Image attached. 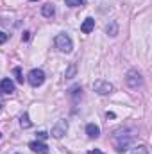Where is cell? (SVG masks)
<instances>
[{
	"instance_id": "cell-1",
	"label": "cell",
	"mask_w": 152,
	"mask_h": 154,
	"mask_svg": "<svg viewBox=\"0 0 152 154\" xmlns=\"http://www.w3.org/2000/svg\"><path fill=\"white\" fill-rule=\"evenodd\" d=\"M131 140H132L131 134H129L127 131H123V129H118V131L113 134V143H114V147H116L118 152L127 151V147L131 145Z\"/></svg>"
},
{
	"instance_id": "cell-2",
	"label": "cell",
	"mask_w": 152,
	"mask_h": 154,
	"mask_svg": "<svg viewBox=\"0 0 152 154\" xmlns=\"http://www.w3.org/2000/svg\"><path fill=\"white\" fill-rule=\"evenodd\" d=\"M56 47L61 50V52H72V48H74V45H72V39L68 34H65V32H61V34H57L56 36Z\"/></svg>"
},
{
	"instance_id": "cell-3",
	"label": "cell",
	"mask_w": 152,
	"mask_h": 154,
	"mask_svg": "<svg viewBox=\"0 0 152 154\" xmlns=\"http://www.w3.org/2000/svg\"><path fill=\"white\" fill-rule=\"evenodd\" d=\"M29 82H31V86H34V88H38L41 86L43 82H45V74H43V70H38V68H34V70H31V74H29Z\"/></svg>"
},
{
	"instance_id": "cell-4",
	"label": "cell",
	"mask_w": 152,
	"mask_h": 154,
	"mask_svg": "<svg viewBox=\"0 0 152 154\" xmlns=\"http://www.w3.org/2000/svg\"><path fill=\"white\" fill-rule=\"evenodd\" d=\"M68 131V122L66 120H57V124L52 127V136L54 138H63Z\"/></svg>"
},
{
	"instance_id": "cell-5",
	"label": "cell",
	"mask_w": 152,
	"mask_h": 154,
	"mask_svg": "<svg viewBox=\"0 0 152 154\" xmlns=\"http://www.w3.org/2000/svg\"><path fill=\"white\" fill-rule=\"evenodd\" d=\"M93 88H95V91H97L99 95H108V93L113 91V84L108 82V81H97V82L93 84Z\"/></svg>"
},
{
	"instance_id": "cell-6",
	"label": "cell",
	"mask_w": 152,
	"mask_h": 154,
	"mask_svg": "<svg viewBox=\"0 0 152 154\" xmlns=\"http://www.w3.org/2000/svg\"><path fill=\"white\" fill-rule=\"evenodd\" d=\"M141 82H143V79L140 75V72L131 70V72L127 74V84H129L131 88H138V86H141Z\"/></svg>"
},
{
	"instance_id": "cell-7",
	"label": "cell",
	"mask_w": 152,
	"mask_h": 154,
	"mask_svg": "<svg viewBox=\"0 0 152 154\" xmlns=\"http://www.w3.org/2000/svg\"><path fill=\"white\" fill-rule=\"evenodd\" d=\"M29 147H31V151H34L36 154H48V147L43 143V142H31L29 143Z\"/></svg>"
},
{
	"instance_id": "cell-8",
	"label": "cell",
	"mask_w": 152,
	"mask_h": 154,
	"mask_svg": "<svg viewBox=\"0 0 152 154\" xmlns=\"http://www.w3.org/2000/svg\"><path fill=\"white\" fill-rule=\"evenodd\" d=\"M0 90H2L4 93H13V91H14V82H13L11 79H2Z\"/></svg>"
},
{
	"instance_id": "cell-9",
	"label": "cell",
	"mask_w": 152,
	"mask_h": 154,
	"mask_svg": "<svg viewBox=\"0 0 152 154\" xmlns=\"http://www.w3.org/2000/svg\"><path fill=\"white\" fill-rule=\"evenodd\" d=\"M86 134H88L90 138H99V134H100V127L95 125V124H88V125H86Z\"/></svg>"
},
{
	"instance_id": "cell-10",
	"label": "cell",
	"mask_w": 152,
	"mask_h": 154,
	"mask_svg": "<svg viewBox=\"0 0 152 154\" xmlns=\"http://www.w3.org/2000/svg\"><path fill=\"white\" fill-rule=\"evenodd\" d=\"M93 27H95V20H93V18H86L84 23L81 25V31H82L84 34H90V32L93 31Z\"/></svg>"
},
{
	"instance_id": "cell-11",
	"label": "cell",
	"mask_w": 152,
	"mask_h": 154,
	"mask_svg": "<svg viewBox=\"0 0 152 154\" xmlns=\"http://www.w3.org/2000/svg\"><path fill=\"white\" fill-rule=\"evenodd\" d=\"M54 13H56V7H54L52 4H45V5L41 7V14H43V16H47V18L54 16Z\"/></svg>"
},
{
	"instance_id": "cell-12",
	"label": "cell",
	"mask_w": 152,
	"mask_h": 154,
	"mask_svg": "<svg viewBox=\"0 0 152 154\" xmlns=\"http://www.w3.org/2000/svg\"><path fill=\"white\" fill-rule=\"evenodd\" d=\"M20 125H22L23 129H27V127H31V125H32V122L29 120V115H27V113L20 118Z\"/></svg>"
},
{
	"instance_id": "cell-13",
	"label": "cell",
	"mask_w": 152,
	"mask_h": 154,
	"mask_svg": "<svg viewBox=\"0 0 152 154\" xmlns=\"http://www.w3.org/2000/svg\"><path fill=\"white\" fill-rule=\"evenodd\" d=\"M131 154H149V149L145 147V145H138V147H134Z\"/></svg>"
},
{
	"instance_id": "cell-14",
	"label": "cell",
	"mask_w": 152,
	"mask_h": 154,
	"mask_svg": "<svg viewBox=\"0 0 152 154\" xmlns=\"http://www.w3.org/2000/svg\"><path fill=\"white\" fill-rule=\"evenodd\" d=\"M65 2H66L68 7H81V5H84V0H65Z\"/></svg>"
},
{
	"instance_id": "cell-15",
	"label": "cell",
	"mask_w": 152,
	"mask_h": 154,
	"mask_svg": "<svg viewBox=\"0 0 152 154\" xmlns=\"http://www.w3.org/2000/svg\"><path fill=\"white\" fill-rule=\"evenodd\" d=\"M106 32H111V36H116L118 29H116V22H111V25L106 27Z\"/></svg>"
},
{
	"instance_id": "cell-16",
	"label": "cell",
	"mask_w": 152,
	"mask_h": 154,
	"mask_svg": "<svg viewBox=\"0 0 152 154\" xmlns=\"http://www.w3.org/2000/svg\"><path fill=\"white\" fill-rule=\"evenodd\" d=\"M75 72H77V66H75V65H70V68L66 70V77H68V79H72V77L75 75Z\"/></svg>"
},
{
	"instance_id": "cell-17",
	"label": "cell",
	"mask_w": 152,
	"mask_h": 154,
	"mask_svg": "<svg viewBox=\"0 0 152 154\" xmlns=\"http://www.w3.org/2000/svg\"><path fill=\"white\" fill-rule=\"evenodd\" d=\"M13 72H14V75H16V81H18V82H23V75H22V70H20V68H14Z\"/></svg>"
},
{
	"instance_id": "cell-18",
	"label": "cell",
	"mask_w": 152,
	"mask_h": 154,
	"mask_svg": "<svg viewBox=\"0 0 152 154\" xmlns=\"http://www.w3.org/2000/svg\"><path fill=\"white\" fill-rule=\"evenodd\" d=\"M36 136H38V140H39V142H43V140H47V136H48V134H47L45 131H39L38 134H36Z\"/></svg>"
},
{
	"instance_id": "cell-19",
	"label": "cell",
	"mask_w": 152,
	"mask_h": 154,
	"mask_svg": "<svg viewBox=\"0 0 152 154\" xmlns=\"http://www.w3.org/2000/svg\"><path fill=\"white\" fill-rule=\"evenodd\" d=\"M7 38H9V36H7L5 32H2V31H0V45H2V43H5V41H7Z\"/></svg>"
},
{
	"instance_id": "cell-20",
	"label": "cell",
	"mask_w": 152,
	"mask_h": 154,
	"mask_svg": "<svg viewBox=\"0 0 152 154\" xmlns=\"http://www.w3.org/2000/svg\"><path fill=\"white\" fill-rule=\"evenodd\" d=\"M22 39H25V41H27V39H29V32H23V36H22Z\"/></svg>"
},
{
	"instance_id": "cell-21",
	"label": "cell",
	"mask_w": 152,
	"mask_h": 154,
	"mask_svg": "<svg viewBox=\"0 0 152 154\" xmlns=\"http://www.w3.org/2000/svg\"><path fill=\"white\" fill-rule=\"evenodd\" d=\"M88 154H102V152H100V151H97V149H95V151H90V152H88Z\"/></svg>"
},
{
	"instance_id": "cell-22",
	"label": "cell",
	"mask_w": 152,
	"mask_h": 154,
	"mask_svg": "<svg viewBox=\"0 0 152 154\" xmlns=\"http://www.w3.org/2000/svg\"><path fill=\"white\" fill-rule=\"evenodd\" d=\"M32 2H36V0H32Z\"/></svg>"
}]
</instances>
